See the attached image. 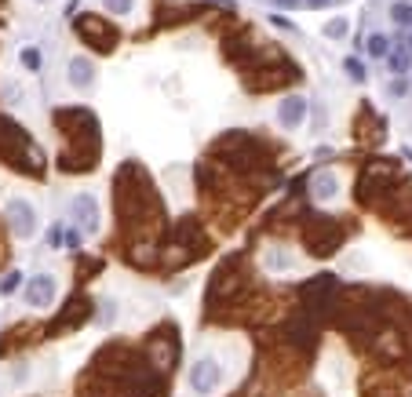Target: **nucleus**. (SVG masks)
I'll return each instance as SVG.
<instances>
[{"instance_id": "f3484780", "label": "nucleus", "mask_w": 412, "mask_h": 397, "mask_svg": "<svg viewBox=\"0 0 412 397\" xmlns=\"http://www.w3.org/2000/svg\"><path fill=\"white\" fill-rule=\"evenodd\" d=\"M391 66H394V73H405V66H409V51H394V55H391Z\"/></svg>"}, {"instance_id": "ddd939ff", "label": "nucleus", "mask_w": 412, "mask_h": 397, "mask_svg": "<svg viewBox=\"0 0 412 397\" xmlns=\"http://www.w3.org/2000/svg\"><path fill=\"white\" fill-rule=\"evenodd\" d=\"M369 55H376V59L391 55V41H387L383 33H372V37H369Z\"/></svg>"}, {"instance_id": "9b49d317", "label": "nucleus", "mask_w": 412, "mask_h": 397, "mask_svg": "<svg viewBox=\"0 0 412 397\" xmlns=\"http://www.w3.org/2000/svg\"><path fill=\"white\" fill-rule=\"evenodd\" d=\"M92 81H95L92 62H88V59H73V62H70V84H73V88H88Z\"/></svg>"}, {"instance_id": "6e6552de", "label": "nucleus", "mask_w": 412, "mask_h": 397, "mask_svg": "<svg viewBox=\"0 0 412 397\" xmlns=\"http://www.w3.org/2000/svg\"><path fill=\"white\" fill-rule=\"evenodd\" d=\"M73 215H77V223H81L88 234H95L99 230V204L92 194H77L73 197Z\"/></svg>"}, {"instance_id": "b1692460", "label": "nucleus", "mask_w": 412, "mask_h": 397, "mask_svg": "<svg viewBox=\"0 0 412 397\" xmlns=\"http://www.w3.org/2000/svg\"><path fill=\"white\" fill-rule=\"evenodd\" d=\"M41 4H44V0H41Z\"/></svg>"}, {"instance_id": "0eeeda50", "label": "nucleus", "mask_w": 412, "mask_h": 397, "mask_svg": "<svg viewBox=\"0 0 412 397\" xmlns=\"http://www.w3.org/2000/svg\"><path fill=\"white\" fill-rule=\"evenodd\" d=\"M51 299H55V281L48 274L30 277V285H26V303L30 306H51Z\"/></svg>"}, {"instance_id": "a211bd4d", "label": "nucleus", "mask_w": 412, "mask_h": 397, "mask_svg": "<svg viewBox=\"0 0 412 397\" xmlns=\"http://www.w3.org/2000/svg\"><path fill=\"white\" fill-rule=\"evenodd\" d=\"M110 11H117V15H124V11H132V0H102Z\"/></svg>"}, {"instance_id": "aec40b11", "label": "nucleus", "mask_w": 412, "mask_h": 397, "mask_svg": "<svg viewBox=\"0 0 412 397\" xmlns=\"http://www.w3.org/2000/svg\"><path fill=\"white\" fill-rule=\"evenodd\" d=\"M325 33H328V37H343V33H346V22H343V19H332V22L325 26Z\"/></svg>"}, {"instance_id": "7ed1b4c3", "label": "nucleus", "mask_w": 412, "mask_h": 397, "mask_svg": "<svg viewBox=\"0 0 412 397\" xmlns=\"http://www.w3.org/2000/svg\"><path fill=\"white\" fill-rule=\"evenodd\" d=\"M340 223H332V219H321V223H311L306 226V245H311L314 255H332L340 245Z\"/></svg>"}, {"instance_id": "dca6fc26", "label": "nucleus", "mask_w": 412, "mask_h": 397, "mask_svg": "<svg viewBox=\"0 0 412 397\" xmlns=\"http://www.w3.org/2000/svg\"><path fill=\"white\" fill-rule=\"evenodd\" d=\"M346 73H351V81H357V84L365 81V66L357 59H346Z\"/></svg>"}, {"instance_id": "f03ea898", "label": "nucleus", "mask_w": 412, "mask_h": 397, "mask_svg": "<svg viewBox=\"0 0 412 397\" xmlns=\"http://www.w3.org/2000/svg\"><path fill=\"white\" fill-rule=\"evenodd\" d=\"M73 30L81 33V37H88V44H92L95 51H102V55L113 51V48H117V41H121L117 30H113L106 19H99V15H77L73 19Z\"/></svg>"}, {"instance_id": "4468645a", "label": "nucleus", "mask_w": 412, "mask_h": 397, "mask_svg": "<svg viewBox=\"0 0 412 397\" xmlns=\"http://www.w3.org/2000/svg\"><path fill=\"white\" fill-rule=\"evenodd\" d=\"M391 19L398 26H412V4H409V0H398V4L391 8Z\"/></svg>"}, {"instance_id": "6ab92c4d", "label": "nucleus", "mask_w": 412, "mask_h": 397, "mask_svg": "<svg viewBox=\"0 0 412 397\" xmlns=\"http://www.w3.org/2000/svg\"><path fill=\"white\" fill-rule=\"evenodd\" d=\"M62 241H66V234H62V226H51V230H48V245H51V248H59Z\"/></svg>"}, {"instance_id": "f257e3e1", "label": "nucleus", "mask_w": 412, "mask_h": 397, "mask_svg": "<svg viewBox=\"0 0 412 397\" xmlns=\"http://www.w3.org/2000/svg\"><path fill=\"white\" fill-rule=\"evenodd\" d=\"M0 153H4V161L19 164V168H26V172H30V164H26L22 157L37 161V150L30 143V135H26L15 121H8V117H0ZM37 164H41V161H37Z\"/></svg>"}, {"instance_id": "393cba45", "label": "nucleus", "mask_w": 412, "mask_h": 397, "mask_svg": "<svg viewBox=\"0 0 412 397\" xmlns=\"http://www.w3.org/2000/svg\"><path fill=\"white\" fill-rule=\"evenodd\" d=\"M409 48H412V44H409Z\"/></svg>"}, {"instance_id": "20e7f679", "label": "nucleus", "mask_w": 412, "mask_h": 397, "mask_svg": "<svg viewBox=\"0 0 412 397\" xmlns=\"http://www.w3.org/2000/svg\"><path fill=\"white\" fill-rule=\"evenodd\" d=\"M219 383H223V368H219L215 357H201L190 368V390L194 394H212Z\"/></svg>"}, {"instance_id": "2eb2a0df", "label": "nucleus", "mask_w": 412, "mask_h": 397, "mask_svg": "<svg viewBox=\"0 0 412 397\" xmlns=\"http://www.w3.org/2000/svg\"><path fill=\"white\" fill-rule=\"evenodd\" d=\"M22 66H26V70H41V51H37V48H26V51H22Z\"/></svg>"}, {"instance_id": "1a4fd4ad", "label": "nucleus", "mask_w": 412, "mask_h": 397, "mask_svg": "<svg viewBox=\"0 0 412 397\" xmlns=\"http://www.w3.org/2000/svg\"><path fill=\"white\" fill-rule=\"evenodd\" d=\"M306 117V99L300 95H288V99H281V110H277V121L285 124V128H300Z\"/></svg>"}, {"instance_id": "5701e85b", "label": "nucleus", "mask_w": 412, "mask_h": 397, "mask_svg": "<svg viewBox=\"0 0 412 397\" xmlns=\"http://www.w3.org/2000/svg\"><path fill=\"white\" fill-rule=\"evenodd\" d=\"M277 4H285V8H295V0H277Z\"/></svg>"}, {"instance_id": "39448f33", "label": "nucleus", "mask_w": 412, "mask_h": 397, "mask_svg": "<svg viewBox=\"0 0 412 397\" xmlns=\"http://www.w3.org/2000/svg\"><path fill=\"white\" fill-rule=\"evenodd\" d=\"M8 219H11V230H15L19 237H30L37 230V212H33V204L22 201V197H15L8 204Z\"/></svg>"}, {"instance_id": "9d476101", "label": "nucleus", "mask_w": 412, "mask_h": 397, "mask_svg": "<svg viewBox=\"0 0 412 397\" xmlns=\"http://www.w3.org/2000/svg\"><path fill=\"white\" fill-rule=\"evenodd\" d=\"M311 194L317 197V201H332L340 194V179H336V172H317L314 179H311Z\"/></svg>"}, {"instance_id": "423d86ee", "label": "nucleus", "mask_w": 412, "mask_h": 397, "mask_svg": "<svg viewBox=\"0 0 412 397\" xmlns=\"http://www.w3.org/2000/svg\"><path fill=\"white\" fill-rule=\"evenodd\" d=\"M288 81H295V66H270L259 77H248L244 84H248V92H270V88H281Z\"/></svg>"}, {"instance_id": "412c9836", "label": "nucleus", "mask_w": 412, "mask_h": 397, "mask_svg": "<svg viewBox=\"0 0 412 397\" xmlns=\"http://www.w3.org/2000/svg\"><path fill=\"white\" fill-rule=\"evenodd\" d=\"M15 288H19V274H8L4 285H0V292H15Z\"/></svg>"}, {"instance_id": "f8f14e48", "label": "nucleus", "mask_w": 412, "mask_h": 397, "mask_svg": "<svg viewBox=\"0 0 412 397\" xmlns=\"http://www.w3.org/2000/svg\"><path fill=\"white\" fill-rule=\"evenodd\" d=\"M263 266H266V270H292V266H295V255L285 252V248H270V252L263 255Z\"/></svg>"}, {"instance_id": "4be33fe9", "label": "nucleus", "mask_w": 412, "mask_h": 397, "mask_svg": "<svg viewBox=\"0 0 412 397\" xmlns=\"http://www.w3.org/2000/svg\"><path fill=\"white\" fill-rule=\"evenodd\" d=\"M311 8H325V4H332V0H306Z\"/></svg>"}]
</instances>
